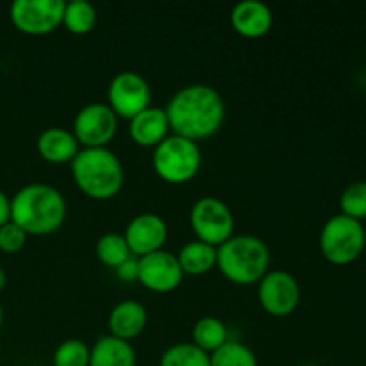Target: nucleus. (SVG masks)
I'll use <instances>...</instances> for the list:
<instances>
[{"label": "nucleus", "instance_id": "f257e3e1", "mask_svg": "<svg viewBox=\"0 0 366 366\" xmlns=\"http://www.w3.org/2000/svg\"><path fill=\"white\" fill-rule=\"evenodd\" d=\"M164 111L172 134L195 143L217 134L225 122L224 99L207 84L181 88L168 100Z\"/></svg>", "mask_w": 366, "mask_h": 366}, {"label": "nucleus", "instance_id": "b1692460", "mask_svg": "<svg viewBox=\"0 0 366 366\" xmlns=\"http://www.w3.org/2000/svg\"><path fill=\"white\" fill-rule=\"evenodd\" d=\"M159 366H211V361L209 354L200 350L192 342H186L168 347L161 356Z\"/></svg>", "mask_w": 366, "mask_h": 366}, {"label": "nucleus", "instance_id": "2eb2a0df", "mask_svg": "<svg viewBox=\"0 0 366 366\" xmlns=\"http://www.w3.org/2000/svg\"><path fill=\"white\" fill-rule=\"evenodd\" d=\"M170 134V124L164 107L150 106L129 120V136L132 143L142 149H156Z\"/></svg>", "mask_w": 366, "mask_h": 366}, {"label": "nucleus", "instance_id": "ddd939ff", "mask_svg": "<svg viewBox=\"0 0 366 366\" xmlns=\"http://www.w3.org/2000/svg\"><path fill=\"white\" fill-rule=\"evenodd\" d=\"M124 238L132 256L139 259L163 250L168 239V225L164 218L156 213L136 214L125 227Z\"/></svg>", "mask_w": 366, "mask_h": 366}, {"label": "nucleus", "instance_id": "9b49d317", "mask_svg": "<svg viewBox=\"0 0 366 366\" xmlns=\"http://www.w3.org/2000/svg\"><path fill=\"white\" fill-rule=\"evenodd\" d=\"M257 299L272 317H290L300 304L299 281L286 270H270L257 282Z\"/></svg>", "mask_w": 366, "mask_h": 366}, {"label": "nucleus", "instance_id": "6ab92c4d", "mask_svg": "<svg viewBox=\"0 0 366 366\" xmlns=\"http://www.w3.org/2000/svg\"><path fill=\"white\" fill-rule=\"evenodd\" d=\"M177 261L182 274L200 277V275L209 274L213 268H217V247L193 239L179 250Z\"/></svg>", "mask_w": 366, "mask_h": 366}, {"label": "nucleus", "instance_id": "5701e85b", "mask_svg": "<svg viewBox=\"0 0 366 366\" xmlns=\"http://www.w3.org/2000/svg\"><path fill=\"white\" fill-rule=\"evenodd\" d=\"M211 366H257V357L249 345L236 340H229L227 343L214 350L209 356Z\"/></svg>", "mask_w": 366, "mask_h": 366}, {"label": "nucleus", "instance_id": "7ed1b4c3", "mask_svg": "<svg viewBox=\"0 0 366 366\" xmlns=\"http://www.w3.org/2000/svg\"><path fill=\"white\" fill-rule=\"evenodd\" d=\"M70 167L75 186L89 199L111 200L124 188V164L107 147L81 149Z\"/></svg>", "mask_w": 366, "mask_h": 366}, {"label": "nucleus", "instance_id": "c85d7f7f", "mask_svg": "<svg viewBox=\"0 0 366 366\" xmlns=\"http://www.w3.org/2000/svg\"><path fill=\"white\" fill-rule=\"evenodd\" d=\"M11 220V199L0 189V225Z\"/></svg>", "mask_w": 366, "mask_h": 366}, {"label": "nucleus", "instance_id": "4468645a", "mask_svg": "<svg viewBox=\"0 0 366 366\" xmlns=\"http://www.w3.org/2000/svg\"><path fill=\"white\" fill-rule=\"evenodd\" d=\"M231 25L236 34L257 39L270 32L274 25V14L270 7L259 0H243L232 7Z\"/></svg>", "mask_w": 366, "mask_h": 366}, {"label": "nucleus", "instance_id": "dca6fc26", "mask_svg": "<svg viewBox=\"0 0 366 366\" xmlns=\"http://www.w3.org/2000/svg\"><path fill=\"white\" fill-rule=\"evenodd\" d=\"M36 149L50 164H70L81 150L74 132L64 127H49L38 136Z\"/></svg>", "mask_w": 366, "mask_h": 366}, {"label": "nucleus", "instance_id": "6e6552de", "mask_svg": "<svg viewBox=\"0 0 366 366\" xmlns=\"http://www.w3.org/2000/svg\"><path fill=\"white\" fill-rule=\"evenodd\" d=\"M64 0H14L9 18L27 36H45L63 25Z\"/></svg>", "mask_w": 366, "mask_h": 366}, {"label": "nucleus", "instance_id": "9d476101", "mask_svg": "<svg viewBox=\"0 0 366 366\" xmlns=\"http://www.w3.org/2000/svg\"><path fill=\"white\" fill-rule=\"evenodd\" d=\"M152 92L145 79L136 71H120L107 86V106L118 118L132 120L150 107Z\"/></svg>", "mask_w": 366, "mask_h": 366}, {"label": "nucleus", "instance_id": "a211bd4d", "mask_svg": "<svg viewBox=\"0 0 366 366\" xmlns=\"http://www.w3.org/2000/svg\"><path fill=\"white\" fill-rule=\"evenodd\" d=\"M89 366H136V352L129 342L102 336L89 349Z\"/></svg>", "mask_w": 366, "mask_h": 366}, {"label": "nucleus", "instance_id": "bb28decb", "mask_svg": "<svg viewBox=\"0 0 366 366\" xmlns=\"http://www.w3.org/2000/svg\"><path fill=\"white\" fill-rule=\"evenodd\" d=\"M29 236L21 227H18L14 222H7V224L0 225V250L6 254H16L27 243Z\"/></svg>", "mask_w": 366, "mask_h": 366}, {"label": "nucleus", "instance_id": "a878e982", "mask_svg": "<svg viewBox=\"0 0 366 366\" xmlns=\"http://www.w3.org/2000/svg\"><path fill=\"white\" fill-rule=\"evenodd\" d=\"M54 366H89V347L82 340H64L52 356Z\"/></svg>", "mask_w": 366, "mask_h": 366}, {"label": "nucleus", "instance_id": "393cba45", "mask_svg": "<svg viewBox=\"0 0 366 366\" xmlns=\"http://www.w3.org/2000/svg\"><path fill=\"white\" fill-rule=\"evenodd\" d=\"M340 211L352 220H366V182L357 181L347 186L340 197Z\"/></svg>", "mask_w": 366, "mask_h": 366}, {"label": "nucleus", "instance_id": "f3484780", "mask_svg": "<svg viewBox=\"0 0 366 366\" xmlns=\"http://www.w3.org/2000/svg\"><path fill=\"white\" fill-rule=\"evenodd\" d=\"M147 320L149 317L143 304L136 300H122L111 310L107 327H109L111 336L131 343V340L138 338L145 331Z\"/></svg>", "mask_w": 366, "mask_h": 366}, {"label": "nucleus", "instance_id": "f8f14e48", "mask_svg": "<svg viewBox=\"0 0 366 366\" xmlns=\"http://www.w3.org/2000/svg\"><path fill=\"white\" fill-rule=\"evenodd\" d=\"M138 264V281L149 292L172 293L181 286L182 279H184L177 256L167 252V250L139 257Z\"/></svg>", "mask_w": 366, "mask_h": 366}, {"label": "nucleus", "instance_id": "412c9836", "mask_svg": "<svg viewBox=\"0 0 366 366\" xmlns=\"http://www.w3.org/2000/svg\"><path fill=\"white\" fill-rule=\"evenodd\" d=\"M97 20H99L97 9L93 7V4L86 2V0H71L64 6L63 27L71 34H89L95 29Z\"/></svg>", "mask_w": 366, "mask_h": 366}, {"label": "nucleus", "instance_id": "20e7f679", "mask_svg": "<svg viewBox=\"0 0 366 366\" xmlns=\"http://www.w3.org/2000/svg\"><path fill=\"white\" fill-rule=\"evenodd\" d=\"M217 268L232 285H257L270 272V249L257 236L234 234L217 249Z\"/></svg>", "mask_w": 366, "mask_h": 366}, {"label": "nucleus", "instance_id": "aec40b11", "mask_svg": "<svg viewBox=\"0 0 366 366\" xmlns=\"http://www.w3.org/2000/svg\"><path fill=\"white\" fill-rule=\"evenodd\" d=\"M229 342L227 325L217 317H204L197 320L192 329V343L204 350L206 354H213L224 343Z\"/></svg>", "mask_w": 366, "mask_h": 366}, {"label": "nucleus", "instance_id": "7c9ffc66", "mask_svg": "<svg viewBox=\"0 0 366 366\" xmlns=\"http://www.w3.org/2000/svg\"><path fill=\"white\" fill-rule=\"evenodd\" d=\"M2 322H4V307L0 304V327H2Z\"/></svg>", "mask_w": 366, "mask_h": 366}, {"label": "nucleus", "instance_id": "c756f323", "mask_svg": "<svg viewBox=\"0 0 366 366\" xmlns=\"http://www.w3.org/2000/svg\"><path fill=\"white\" fill-rule=\"evenodd\" d=\"M6 282H7L6 272H4L2 268H0V292H2V290H4V286H6Z\"/></svg>", "mask_w": 366, "mask_h": 366}, {"label": "nucleus", "instance_id": "cd10ccee", "mask_svg": "<svg viewBox=\"0 0 366 366\" xmlns=\"http://www.w3.org/2000/svg\"><path fill=\"white\" fill-rule=\"evenodd\" d=\"M138 272H139V264H138V257H129L125 263H122L120 267L117 268V277L124 282H132L138 281Z\"/></svg>", "mask_w": 366, "mask_h": 366}, {"label": "nucleus", "instance_id": "4be33fe9", "mask_svg": "<svg viewBox=\"0 0 366 366\" xmlns=\"http://www.w3.org/2000/svg\"><path fill=\"white\" fill-rule=\"evenodd\" d=\"M95 254L104 267L114 268V270L129 257H132L124 234H118V232H107V234L100 236L95 247Z\"/></svg>", "mask_w": 366, "mask_h": 366}, {"label": "nucleus", "instance_id": "39448f33", "mask_svg": "<svg viewBox=\"0 0 366 366\" xmlns=\"http://www.w3.org/2000/svg\"><path fill=\"white\" fill-rule=\"evenodd\" d=\"M318 247L324 259L335 267L356 263L366 247L363 222L352 220L342 213L335 214L322 227Z\"/></svg>", "mask_w": 366, "mask_h": 366}, {"label": "nucleus", "instance_id": "1a4fd4ad", "mask_svg": "<svg viewBox=\"0 0 366 366\" xmlns=\"http://www.w3.org/2000/svg\"><path fill=\"white\" fill-rule=\"evenodd\" d=\"M118 131V117L107 104L93 102L79 109L74 118L75 139L81 149H106Z\"/></svg>", "mask_w": 366, "mask_h": 366}, {"label": "nucleus", "instance_id": "2f4dec72", "mask_svg": "<svg viewBox=\"0 0 366 366\" xmlns=\"http://www.w3.org/2000/svg\"><path fill=\"white\" fill-rule=\"evenodd\" d=\"M306 366H318V365H306Z\"/></svg>", "mask_w": 366, "mask_h": 366}, {"label": "nucleus", "instance_id": "f03ea898", "mask_svg": "<svg viewBox=\"0 0 366 366\" xmlns=\"http://www.w3.org/2000/svg\"><path fill=\"white\" fill-rule=\"evenodd\" d=\"M68 214L59 189L45 182L21 186L11 199V222L27 236H49L59 231Z\"/></svg>", "mask_w": 366, "mask_h": 366}, {"label": "nucleus", "instance_id": "423d86ee", "mask_svg": "<svg viewBox=\"0 0 366 366\" xmlns=\"http://www.w3.org/2000/svg\"><path fill=\"white\" fill-rule=\"evenodd\" d=\"M202 152L199 143L170 134L154 149L152 167L157 177L168 184H186L200 170Z\"/></svg>", "mask_w": 366, "mask_h": 366}, {"label": "nucleus", "instance_id": "0eeeda50", "mask_svg": "<svg viewBox=\"0 0 366 366\" xmlns=\"http://www.w3.org/2000/svg\"><path fill=\"white\" fill-rule=\"evenodd\" d=\"M189 227L199 242L218 249L234 236V214L224 200L217 197H202L189 211Z\"/></svg>", "mask_w": 366, "mask_h": 366}]
</instances>
